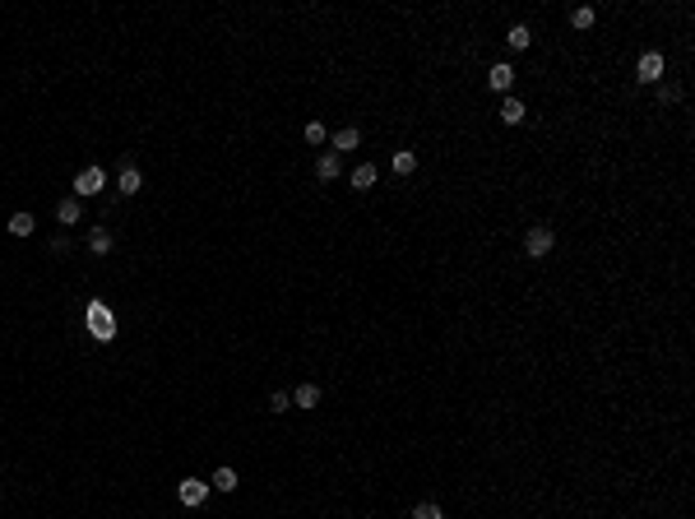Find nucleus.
Segmentation results:
<instances>
[{"label": "nucleus", "instance_id": "f03ea898", "mask_svg": "<svg viewBox=\"0 0 695 519\" xmlns=\"http://www.w3.org/2000/svg\"><path fill=\"white\" fill-rule=\"evenodd\" d=\"M552 246H556V232L547 228V223H538V228H528V237H524V255H528V260H542V255H552Z\"/></svg>", "mask_w": 695, "mask_h": 519}, {"label": "nucleus", "instance_id": "4be33fe9", "mask_svg": "<svg viewBox=\"0 0 695 519\" xmlns=\"http://www.w3.org/2000/svg\"><path fill=\"white\" fill-rule=\"evenodd\" d=\"M658 98L663 102H681V84H658Z\"/></svg>", "mask_w": 695, "mask_h": 519}, {"label": "nucleus", "instance_id": "2eb2a0df", "mask_svg": "<svg viewBox=\"0 0 695 519\" xmlns=\"http://www.w3.org/2000/svg\"><path fill=\"white\" fill-rule=\"evenodd\" d=\"M371 185H376V167H371V163H362V167L353 172V190H371Z\"/></svg>", "mask_w": 695, "mask_h": 519}, {"label": "nucleus", "instance_id": "ddd939ff", "mask_svg": "<svg viewBox=\"0 0 695 519\" xmlns=\"http://www.w3.org/2000/svg\"><path fill=\"white\" fill-rule=\"evenodd\" d=\"M89 251H93V255H107V251H111V232L107 228H93L89 232Z\"/></svg>", "mask_w": 695, "mask_h": 519}, {"label": "nucleus", "instance_id": "6ab92c4d", "mask_svg": "<svg viewBox=\"0 0 695 519\" xmlns=\"http://www.w3.org/2000/svg\"><path fill=\"white\" fill-rule=\"evenodd\" d=\"M33 228H37L33 214H15V218H10V232H15V237H33Z\"/></svg>", "mask_w": 695, "mask_h": 519}, {"label": "nucleus", "instance_id": "1a4fd4ad", "mask_svg": "<svg viewBox=\"0 0 695 519\" xmlns=\"http://www.w3.org/2000/svg\"><path fill=\"white\" fill-rule=\"evenodd\" d=\"M362 144V130L357 125H343L339 135H334V153H348V149H357Z\"/></svg>", "mask_w": 695, "mask_h": 519}, {"label": "nucleus", "instance_id": "dca6fc26", "mask_svg": "<svg viewBox=\"0 0 695 519\" xmlns=\"http://www.w3.org/2000/svg\"><path fill=\"white\" fill-rule=\"evenodd\" d=\"M506 42H510V46H515V51H524V46H528V42H533V33H528V28H524V24H515V28H510V33H506Z\"/></svg>", "mask_w": 695, "mask_h": 519}, {"label": "nucleus", "instance_id": "f3484780", "mask_svg": "<svg viewBox=\"0 0 695 519\" xmlns=\"http://www.w3.org/2000/svg\"><path fill=\"white\" fill-rule=\"evenodd\" d=\"M413 167H417V153H413V149H399V153H394V172H399V176H408Z\"/></svg>", "mask_w": 695, "mask_h": 519}, {"label": "nucleus", "instance_id": "423d86ee", "mask_svg": "<svg viewBox=\"0 0 695 519\" xmlns=\"http://www.w3.org/2000/svg\"><path fill=\"white\" fill-rule=\"evenodd\" d=\"M487 84H492L496 93H510V84H515V65H506V61L492 65V70H487Z\"/></svg>", "mask_w": 695, "mask_h": 519}, {"label": "nucleus", "instance_id": "4468645a", "mask_svg": "<svg viewBox=\"0 0 695 519\" xmlns=\"http://www.w3.org/2000/svg\"><path fill=\"white\" fill-rule=\"evenodd\" d=\"M209 487L214 491H237V468H218V473L209 477Z\"/></svg>", "mask_w": 695, "mask_h": 519}, {"label": "nucleus", "instance_id": "f8f14e48", "mask_svg": "<svg viewBox=\"0 0 695 519\" xmlns=\"http://www.w3.org/2000/svg\"><path fill=\"white\" fill-rule=\"evenodd\" d=\"M501 121L519 125V121H524V102H519V98H506V102H501Z\"/></svg>", "mask_w": 695, "mask_h": 519}, {"label": "nucleus", "instance_id": "6e6552de", "mask_svg": "<svg viewBox=\"0 0 695 519\" xmlns=\"http://www.w3.org/2000/svg\"><path fill=\"white\" fill-rule=\"evenodd\" d=\"M315 176H320V181H334V176H339V153H320V158H315Z\"/></svg>", "mask_w": 695, "mask_h": 519}, {"label": "nucleus", "instance_id": "412c9836", "mask_svg": "<svg viewBox=\"0 0 695 519\" xmlns=\"http://www.w3.org/2000/svg\"><path fill=\"white\" fill-rule=\"evenodd\" d=\"M288 408H293V394H283V390L269 394V412H288Z\"/></svg>", "mask_w": 695, "mask_h": 519}, {"label": "nucleus", "instance_id": "aec40b11", "mask_svg": "<svg viewBox=\"0 0 695 519\" xmlns=\"http://www.w3.org/2000/svg\"><path fill=\"white\" fill-rule=\"evenodd\" d=\"M593 19H598V15H593V5H580V10L571 15V24H575V28H593Z\"/></svg>", "mask_w": 695, "mask_h": 519}, {"label": "nucleus", "instance_id": "0eeeda50", "mask_svg": "<svg viewBox=\"0 0 695 519\" xmlns=\"http://www.w3.org/2000/svg\"><path fill=\"white\" fill-rule=\"evenodd\" d=\"M139 185H144L139 167H135V163H125V167H121V176H116V190H121V195H139Z\"/></svg>", "mask_w": 695, "mask_h": 519}, {"label": "nucleus", "instance_id": "9b49d317", "mask_svg": "<svg viewBox=\"0 0 695 519\" xmlns=\"http://www.w3.org/2000/svg\"><path fill=\"white\" fill-rule=\"evenodd\" d=\"M293 403H297V408H315V403H320V385H297Z\"/></svg>", "mask_w": 695, "mask_h": 519}, {"label": "nucleus", "instance_id": "9d476101", "mask_svg": "<svg viewBox=\"0 0 695 519\" xmlns=\"http://www.w3.org/2000/svg\"><path fill=\"white\" fill-rule=\"evenodd\" d=\"M56 218H61L65 228H75L79 218H84V209H79V199H61V204H56Z\"/></svg>", "mask_w": 695, "mask_h": 519}, {"label": "nucleus", "instance_id": "a211bd4d", "mask_svg": "<svg viewBox=\"0 0 695 519\" xmlns=\"http://www.w3.org/2000/svg\"><path fill=\"white\" fill-rule=\"evenodd\" d=\"M408 519H445V510H441L436 501H422V505H413V515H408Z\"/></svg>", "mask_w": 695, "mask_h": 519}, {"label": "nucleus", "instance_id": "5701e85b", "mask_svg": "<svg viewBox=\"0 0 695 519\" xmlns=\"http://www.w3.org/2000/svg\"><path fill=\"white\" fill-rule=\"evenodd\" d=\"M302 135H306V144H324V125H320V121H311Z\"/></svg>", "mask_w": 695, "mask_h": 519}, {"label": "nucleus", "instance_id": "20e7f679", "mask_svg": "<svg viewBox=\"0 0 695 519\" xmlns=\"http://www.w3.org/2000/svg\"><path fill=\"white\" fill-rule=\"evenodd\" d=\"M102 185H107V172H102V167H84V172L75 176V195H84V199H89V195H102Z\"/></svg>", "mask_w": 695, "mask_h": 519}, {"label": "nucleus", "instance_id": "7ed1b4c3", "mask_svg": "<svg viewBox=\"0 0 695 519\" xmlns=\"http://www.w3.org/2000/svg\"><path fill=\"white\" fill-rule=\"evenodd\" d=\"M663 75H667L663 51H645V56L635 61V79H640V84H663Z\"/></svg>", "mask_w": 695, "mask_h": 519}, {"label": "nucleus", "instance_id": "39448f33", "mask_svg": "<svg viewBox=\"0 0 695 519\" xmlns=\"http://www.w3.org/2000/svg\"><path fill=\"white\" fill-rule=\"evenodd\" d=\"M209 491H214L209 482H200V477H185L181 487H176V496H181V505H204V501H209Z\"/></svg>", "mask_w": 695, "mask_h": 519}, {"label": "nucleus", "instance_id": "f257e3e1", "mask_svg": "<svg viewBox=\"0 0 695 519\" xmlns=\"http://www.w3.org/2000/svg\"><path fill=\"white\" fill-rule=\"evenodd\" d=\"M84 320H89V334L98 338V343H107V338L116 334V316H111V306H107V302H89Z\"/></svg>", "mask_w": 695, "mask_h": 519}]
</instances>
